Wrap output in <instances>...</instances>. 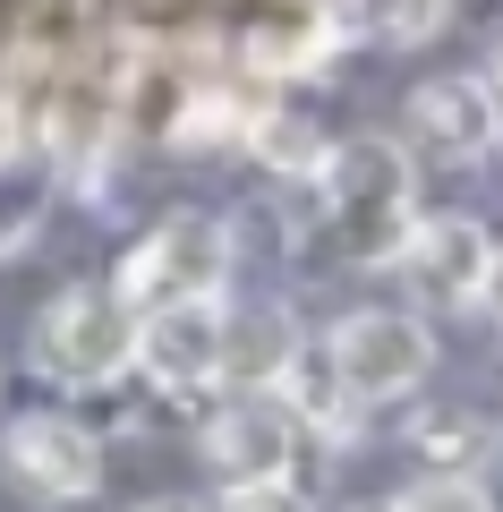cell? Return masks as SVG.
Returning <instances> with one entry per match:
<instances>
[{"instance_id": "18", "label": "cell", "mask_w": 503, "mask_h": 512, "mask_svg": "<svg viewBox=\"0 0 503 512\" xmlns=\"http://www.w3.org/2000/svg\"><path fill=\"white\" fill-rule=\"evenodd\" d=\"M26 146H35V137H26V111H18V103H0V171H18Z\"/></svg>"}, {"instance_id": "12", "label": "cell", "mask_w": 503, "mask_h": 512, "mask_svg": "<svg viewBox=\"0 0 503 512\" xmlns=\"http://www.w3.org/2000/svg\"><path fill=\"white\" fill-rule=\"evenodd\" d=\"M486 444H495V427H486L478 410H418L410 419V453L427 461V470H478Z\"/></svg>"}, {"instance_id": "8", "label": "cell", "mask_w": 503, "mask_h": 512, "mask_svg": "<svg viewBox=\"0 0 503 512\" xmlns=\"http://www.w3.org/2000/svg\"><path fill=\"white\" fill-rule=\"evenodd\" d=\"M410 137L435 163H486L495 154V86L478 69H444L410 86Z\"/></svg>"}, {"instance_id": "10", "label": "cell", "mask_w": 503, "mask_h": 512, "mask_svg": "<svg viewBox=\"0 0 503 512\" xmlns=\"http://www.w3.org/2000/svg\"><path fill=\"white\" fill-rule=\"evenodd\" d=\"M290 359H299V325H290L282 308L222 316V376H231V384H248V393H273Z\"/></svg>"}, {"instance_id": "7", "label": "cell", "mask_w": 503, "mask_h": 512, "mask_svg": "<svg viewBox=\"0 0 503 512\" xmlns=\"http://www.w3.org/2000/svg\"><path fill=\"white\" fill-rule=\"evenodd\" d=\"M128 367L145 384H162V393H205V384H222V291L145 308L137 342H128Z\"/></svg>"}, {"instance_id": "1", "label": "cell", "mask_w": 503, "mask_h": 512, "mask_svg": "<svg viewBox=\"0 0 503 512\" xmlns=\"http://www.w3.org/2000/svg\"><path fill=\"white\" fill-rule=\"evenodd\" d=\"M316 197H324V222L367 265H384L393 239L410 231V146H393V137H342V146H324Z\"/></svg>"}, {"instance_id": "19", "label": "cell", "mask_w": 503, "mask_h": 512, "mask_svg": "<svg viewBox=\"0 0 503 512\" xmlns=\"http://www.w3.org/2000/svg\"><path fill=\"white\" fill-rule=\"evenodd\" d=\"M137 512H214V504H188V495H154V504H137Z\"/></svg>"}, {"instance_id": "3", "label": "cell", "mask_w": 503, "mask_h": 512, "mask_svg": "<svg viewBox=\"0 0 503 512\" xmlns=\"http://www.w3.org/2000/svg\"><path fill=\"white\" fill-rule=\"evenodd\" d=\"M384 265H393V274L410 282V299H418V308H435V316L486 308V291H495V239H486V222H469V214L410 222V231L393 239Z\"/></svg>"}, {"instance_id": "15", "label": "cell", "mask_w": 503, "mask_h": 512, "mask_svg": "<svg viewBox=\"0 0 503 512\" xmlns=\"http://www.w3.org/2000/svg\"><path fill=\"white\" fill-rule=\"evenodd\" d=\"M256 111H239L231 94H197V103L180 111V128H171V146H231V137H248Z\"/></svg>"}, {"instance_id": "2", "label": "cell", "mask_w": 503, "mask_h": 512, "mask_svg": "<svg viewBox=\"0 0 503 512\" xmlns=\"http://www.w3.org/2000/svg\"><path fill=\"white\" fill-rule=\"evenodd\" d=\"M222 282H231V222L180 205V214H162L154 231L120 256L111 299H120L128 316H145V308H162V299H214Z\"/></svg>"}, {"instance_id": "9", "label": "cell", "mask_w": 503, "mask_h": 512, "mask_svg": "<svg viewBox=\"0 0 503 512\" xmlns=\"http://www.w3.org/2000/svg\"><path fill=\"white\" fill-rule=\"evenodd\" d=\"M290 453H299V419L273 393H248L239 384V402H222L205 419V461H214L222 487H239V478H282Z\"/></svg>"}, {"instance_id": "17", "label": "cell", "mask_w": 503, "mask_h": 512, "mask_svg": "<svg viewBox=\"0 0 503 512\" xmlns=\"http://www.w3.org/2000/svg\"><path fill=\"white\" fill-rule=\"evenodd\" d=\"M222 512H316V495L290 487V470H282V478H239V487H222Z\"/></svg>"}, {"instance_id": "4", "label": "cell", "mask_w": 503, "mask_h": 512, "mask_svg": "<svg viewBox=\"0 0 503 512\" xmlns=\"http://www.w3.org/2000/svg\"><path fill=\"white\" fill-rule=\"evenodd\" d=\"M324 359H333V376L350 384V402H401V393H418L435 367V342L418 316L401 308H359L333 325V342H324Z\"/></svg>"}, {"instance_id": "14", "label": "cell", "mask_w": 503, "mask_h": 512, "mask_svg": "<svg viewBox=\"0 0 503 512\" xmlns=\"http://www.w3.org/2000/svg\"><path fill=\"white\" fill-rule=\"evenodd\" d=\"M444 26V0H359V35L384 43H427Z\"/></svg>"}, {"instance_id": "11", "label": "cell", "mask_w": 503, "mask_h": 512, "mask_svg": "<svg viewBox=\"0 0 503 512\" xmlns=\"http://www.w3.org/2000/svg\"><path fill=\"white\" fill-rule=\"evenodd\" d=\"M324 43H333V18L299 0V9H273V18L248 35V60H256L265 77H290V69H316Z\"/></svg>"}, {"instance_id": "16", "label": "cell", "mask_w": 503, "mask_h": 512, "mask_svg": "<svg viewBox=\"0 0 503 512\" xmlns=\"http://www.w3.org/2000/svg\"><path fill=\"white\" fill-rule=\"evenodd\" d=\"M393 512H495V504H486V487L469 470H435V478H418Z\"/></svg>"}, {"instance_id": "5", "label": "cell", "mask_w": 503, "mask_h": 512, "mask_svg": "<svg viewBox=\"0 0 503 512\" xmlns=\"http://www.w3.org/2000/svg\"><path fill=\"white\" fill-rule=\"evenodd\" d=\"M128 342H137V316L103 291H60L35 316V367L52 384H77V393L128 376Z\"/></svg>"}, {"instance_id": "6", "label": "cell", "mask_w": 503, "mask_h": 512, "mask_svg": "<svg viewBox=\"0 0 503 512\" xmlns=\"http://www.w3.org/2000/svg\"><path fill=\"white\" fill-rule=\"evenodd\" d=\"M0 461H9V478H18L26 495H43V504H86V495L103 487V436H94L86 419H69V410H26V419L0 436Z\"/></svg>"}, {"instance_id": "13", "label": "cell", "mask_w": 503, "mask_h": 512, "mask_svg": "<svg viewBox=\"0 0 503 512\" xmlns=\"http://www.w3.org/2000/svg\"><path fill=\"white\" fill-rule=\"evenodd\" d=\"M248 146L265 154L273 171H316V163H324L316 128H307V120H282V111H256V120H248Z\"/></svg>"}]
</instances>
